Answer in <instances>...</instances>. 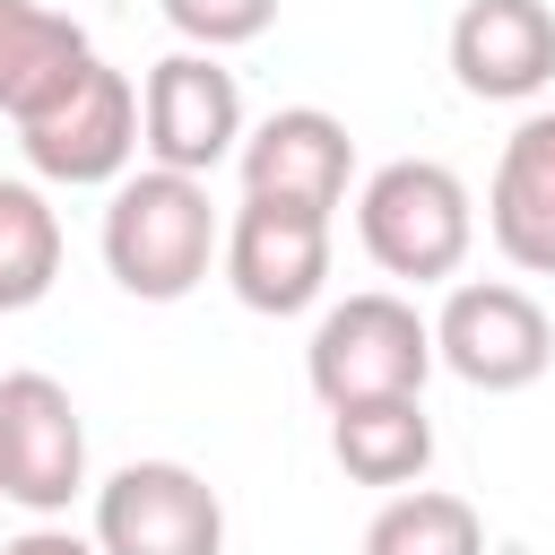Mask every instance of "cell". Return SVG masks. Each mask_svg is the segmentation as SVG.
Returning a JSON list of instances; mask_svg holds the SVG:
<instances>
[{
  "mask_svg": "<svg viewBox=\"0 0 555 555\" xmlns=\"http://www.w3.org/2000/svg\"><path fill=\"white\" fill-rule=\"evenodd\" d=\"M95 243H104V269H113L121 295H139V304H182V295L208 278L225 225H217L208 182L147 165V173H121V182H113Z\"/></svg>",
  "mask_w": 555,
  "mask_h": 555,
  "instance_id": "1",
  "label": "cell"
},
{
  "mask_svg": "<svg viewBox=\"0 0 555 555\" xmlns=\"http://www.w3.org/2000/svg\"><path fill=\"white\" fill-rule=\"evenodd\" d=\"M356 243L382 278L442 286V278H460V260L477 243V199L442 156H390L356 191Z\"/></svg>",
  "mask_w": 555,
  "mask_h": 555,
  "instance_id": "2",
  "label": "cell"
},
{
  "mask_svg": "<svg viewBox=\"0 0 555 555\" xmlns=\"http://www.w3.org/2000/svg\"><path fill=\"white\" fill-rule=\"evenodd\" d=\"M425 373H434V321L408 304V295H347L312 321V347H304V382L321 408H364V399H425Z\"/></svg>",
  "mask_w": 555,
  "mask_h": 555,
  "instance_id": "3",
  "label": "cell"
},
{
  "mask_svg": "<svg viewBox=\"0 0 555 555\" xmlns=\"http://www.w3.org/2000/svg\"><path fill=\"white\" fill-rule=\"evenodd\" d=\"M17 147L35 165V182H61V191H113L139 156V87L95 52L35 121H17Z\"/></svg>",
  "mask_w": 555,
  "mask_h": 555,
  "instance_id": "4",
  "label": "cell"
},
{
  "mask_svg": "<svg viewBox=\"0 0 555 555\" xmlns=\"http://www.w3.org/2000/svg\"><path fill=\"white\" fill-rule=\"evenodd\" d=\"M434 364L460 373V382L486 390V399L529 390V382H546V364H555V321H546V304H538L529 286H512V278H460V286L442 295V312H434Z\"/></svg>",
  "mask_w": 555,
  "mask_h": 555,
  "instance_id": "5",
  "label": "cell"
},
{
  "mask_svg": "<svg viewBox=\"0 0 555 555\" xmlns=\"http://www.w3.org/2000/svg\"><path fill=\"white\" fill-rule=\"evenodd\" d=\"M243 87H234V69L217 61V52H165L156 69H147V87H139V147H147V165H165V173H191V182H208L234 147H243Z\"/></svg>",
  "mask_w": 555,
  "mask_h": 555,
  "instance_id": "6",
  "label": "cell"
},
{
  "mask_svg": "<svg viewBox=\"0 0 555 555\" xmlns=\"http://www.w3.org/2000/svg\"><path fill=\"white\" fill-rule=\"evenodd\" d=\"M95 555H225V503L182 460H130L95 486Z\"/></svg>",
  "mask_w": 555,
  "mask_h": 555,
  "instance_id": "7",
  "label": "cell"
},
{
  "mask_svg": "<svg viewBox=\"0 0 555 555\" xmlns=\"http://www.w3.org/2000/svg\"><path fill=\"white\" fill-rule=\"evenodd\" d=\"M217 269L234 286L243 312H312L321 286H330V217L312 208H278V199H243L225 217V243H217Z\"/></svg>",
  "mask_w": 555,
  "mask_h": 555,
  "instance_id": "8",
  "label": "cell"
},
{
  "mask_svg": "<svg viewBox=\"0 0 555 555\" xmlns=\"http://www.w3.org/2000/svg\"><path fill=\"white\" fill-rule=\"evenodd\" d=\"M87 486V425L52 373H0V494L35 520L69 512Z\"/></svg>",
  "mask_w": 555,
  "mask_h": 555,
  "instance_id": "9",
  "label": "cell"
},
{
  "mask_svg": "<svg viewBox=\"0 0 555 555\" xmlns=\"http://www.w3.org/2000/svg\"><path fill=\"white\" fill-rule=\"evenodd\" d=\"M234 165H243V199H278V208L338 217V208H347V182H356V139H347V121L321 113V104H278L269 121L243 130Z\"/></svg>",
  "mask_w": 555,
  "mask_h": 555,
  "instance_id": "10",
  "label": "cell"
},
{
  "mask_svg": "<svg viewBox=\"0 0 555 555\" xmlns=\"http://www.w3.org/2000/svg\"><path fill=\"white\" fill-rule=\"evenodd\" d=\"M451 78L477 104H529L555 87V9L546 0H468L451 17Z\"/></svg>",
  "mask_w": 555,
  "mask_h": 555,
  "instance_id": "11",
  "label": "cell"
},
{
  "mask_svg": "<svg viewBox=\"0 0 555 555\" xmlns=\"http://www.w3.org/2000/svg\"><path fill=\"white\" fill-rule=\"evenodd\" d=\"M486 234L520 278H555V104L512 121L486 182Z\"/></svg>",
  "mask_w": 555,
  "mask_h": 555,
  "instance_id": "12",
  "label": "cell"
},
{
  "mask_svg": "<svg viewBox=\"0 0 555 555\" xmlns=\"http://www.w3.org/2000/svg\"><path fill=\"white\" fill-rule=\"evenodd\" d=\"M87 61H95V43L78 17H61L43 0H0V113L9 121H35Z\"/></svg>",
  "mask_w": 555,
  "mask_h": 555,
  "instance_id": "13",
  "label": "cell"
},
{
  "mask_svg": "<svg viewBox=\"0 0 555 555\" xmlns=\"http://www.w3.org/2000/svg\"><path fill=\"white\" fill-rule=\"evenodd\" d=\"M330 460L356 477V486H425L434 468V416L425 399H364V408H330Z\"/></svg>",
  "mask_w": 555,
  "mask_h": 555,
  "instance_id": "14",
  "label": "cell"
},
{
  "mask_svg": "<svg viewBox=\"0 0 555 555\" xmlns=\"http://www.w3.org/2000/svg\"><path fill=\"white\" fill-rule=\"evenodd\" d=\"M364 555H486V520L468 494L408 486L364 520Z\"/></svg>",
  "mask_w": 555,
  "mask_h": 555,
  "instance_id": "15",
  "label": "cell"
},
{
  "mask_svg": "<svg viewBox=\"0 0 555 555\" xmlns=\"http://www.w3.org/2000/svg\"><path fill=\"white\" fill-rule=\"evenodd\" d=\"M61 278V217L43 182H0V312H35Z\"/></svg>",
  "mask_w": 555,
  "mask_h": 555,
  "instance_id": "16",
  "label": "cell"
},
{
  "mask_svg": "<svg viewBox=\"0 0 555 555\" xmlns=\"http://www.w3.org/2000/svg\"><path fill=\"white\" fill-rule=\"evenodd\" d=\"M156 9L191 52H234V43H260L278 26V0H156Z\"/></svg>",
  "mask_w": 555,
  "mask_h": 555,
  "instance_id": "17",
  "label": "cell"
},
{
  "mask_svg": "<svg viewBox=\"0 0 555 555\" xmlns=\"http://www.w3.org/2000/svg\"><path fill=\"white\" fill-rule=\"evenodd\" d=\"M0 555H95V538H78V529H52V520H35V529H17Z\"/></svg>",
  "mask_w": 555,
  "mask_h": 555,
  "instance_id": "18",
  "label": "cell"
}]
</instances>
